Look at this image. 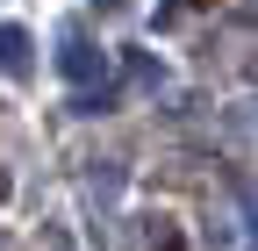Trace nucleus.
Returning <instances> with one entry per match:
<instances>
[{
    "mask_svg": "<svg viewBox=\"0 0 258 251\" xmlns=\"http://www.w3.org/2000/svg\"><path fill=\"white\" fill-rule=\"evenodd\" d=\"M194 8H215V0H194Z\"/></svg>",
    "mask_w": 258,
    "mask_h": 251,
    "instance_id": "1",
    "label": "nucleus"
}]
</instances>
